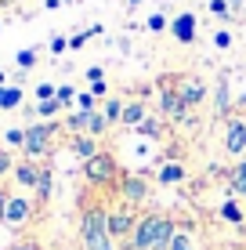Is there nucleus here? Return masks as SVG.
<instances>
[{"instance_id": "aec40b11", "label": "nucleus", "mask_w": 246, "mask_h": 250, "mask_svg": "<svg viewBox=\"0 0 246 250\" xmlns=\"http://www.w3.org/2000/svg\"><path fill=\"white\" fill-rule=\"evenodd\" d=\"M101 113H105V120H109V124H120V120H123V102H120V98H109Z\"/></svg>"}, {"instance_id": "dca6fc26", "label": "nucleus", "mask_w": 246, "mask_h": 250, "mask_svg": "<svg viewBox=\"0 0 246 250\" xmlns=\"http://www.w3.org/2000/svg\"><path fill=\"white\" fill-rule=\"evenodd\" d=\"M22 105V87L19 83H11V87H0V109H19Z\"/></svg>"}, {"instance_id": "1a4fd4ad", "label": "nucleus", "mask_w": 246, "mask_h": 250, "mask_svg": "<svg viewBox=\"0 0 246 250\" xmlns=\"http://www.w3.org/2000/svg\"><path fill=\"white\" fill-rule=\"evenodd\" d=\"M40 170H44V167H40L37 160H19L11 174H15V182H19L22 188H37V182H40Z\"/></svg>"}, {"instance_id": "2f4dec72", "label": "nucleus", "mask_w": 246, "mask_h": 250, "mask_svg": "<svg viewBox=\"0 0 246 250\" xmlns=\"http://www.w3.org/2000/svg\"><path fill=\"white\" fill-rule=\"evenodd\" d=\"M55 98H58V102H62V105H69V102L76 98V91L69 87V83H65V87H58V91H55Z\"/></svg>"}, {"instance_id": "4c0bfd02", "label": "nucleus", "mask_w": 246, "mask_h": 250, "mask_svg": "<svg viewBox=\"0 0 246 250\" xmlns=\"http://www.w3.org/2000/svg\"><path fill=\"white\" fill-rule=\"evenodd\" d=\"M7 200H11V196H7L4 188H0V221H4V214H7Z\"/></svg>"}, {"instance_id": "412c9836", "label": "nucleus", "mask_w": 246, "mask_h": 250, "mask_svg": "<svg viewBox=\"0 0 246 250\" xmlns=\"http://www.w3.org/2000/svg\"><path fill=\"white\" fill-rule=\"evenodd\" d=\"M221 218H225V221H232V225H243V207L235 203V200H228V203L221 207Z\"/></svg>"}, {"instance_id": "6e6552de", "label": "nucleus", "mask_w": 246, "mask_h": 250, "mask_svg": "<svg viewBox=\"0 0 246 250\" xmlns=\"http://www.w3.org/2000/svg\"><path fill=\"white\" fill-rule=\"evenodd\" d=\"M120 196H123V203L131 207V203H141L149 196V182L145 178H138V174H127L123 182H120Z\"/></svg>"}, {"instance_id": "2eb2a0df", "label": "nucleus", "mask_w": 246, "mask_h": 250, "mask_svg": "<svg viewBox=\"0 0 246 250\" xmlns=\"http://www.w3.org/2000/svg\"><path fill=\"white\" fill-rule=\"evenodd\" d=\"M174 221L167 214H159V229H156V239H152V250H170V239H174Z\"/></svg>"}, {"instance_id": "5701e85b", "label": "nucleus", "mask_w": 246, "mask_h": 250, "mask_svg": "<svg viewBox=\"0 0 246 250\" xmlns=\"http://www.w3.org/2000/svg\"><path fill=\"white\" fill-rule=\"evenodd\" d=\"M170 250H196V239H192V232H174Z\"/></svg>"}, {"instance_id": "0eeeda50", "label": "nucleus", "mask_w": 246, "mask_h": 250, "mask_svg": "<svg viewBox=\"0 0 246 250\" xmlns=\"http://www.w3.org/2000/svg\"><path fill=\"white\" fill-rule=\"evenodd\" d=\"M33 218V203L25 200V196H11L7 200V214H4V225H11V229H19L25 225V221Z\"/></svg>"}, {"instance_id": "58836bf2", "label": "nucleus", "mask_w": 246, "mask_h": 250, "mask_svg": "<svg viewBox=\"0 0 246 250\" xmlns=\"http://www.w3.org/2000/svg\"><path fill=\"white\" fill-rule=\"evenodd\" d=\"M91 94H95V98H101V94H105V80H98V83H91Z\"/></svg>"}, {"instance_id": "f03ea898", "label": "nucleus", "mask_w": 246, "mask_h": 250, "mask_svg": "<svg viewBox=\"0 0 246 250\" xmlns=\"http://www.w3.org/2000/svg\"><path fill=\"white\" fill-rule=\"evenodd\" d=\"M58 131V124H33V127H25V145H22V152H25V160H40V156H47V149H51V134Z\"/></svg>"}, {"instance_id": "b1692460", "label": "nucleus", "mask_w": 246, "mask_h": 250, "mask_svg": "<svg viewBox=\"0 0 246 250\" xmlns=\"http://www.w3.org/2000/svg\"><path fill=\"white\" fill-rule=\"evenodd\" d=\"M232 192H239V196H246V160L235 167V174H232Z\"/></svg>"}, {"instance_id": "a211bd4d", "label": "nucleus", "mask_w": 246, "mask_h": 250, "mask_svg": "<svg viewBox=\"0 0 246 250\" xmlns=\"http://www.w3.org/2000/svg\"><path fill=\"white\" fill-rule=\"evenodd\" d=\"M185 182V167L181 163H167V167H159V185H177Z\"/></svg>"}, {"instance_id": "bb28decb", "label": "nucleus", "mask_w": 246, "mask_h": 250, "mask_svg": "<svg viewBox=\"0 0 246 250\" xmlns=\"http://www.w3.org/2000/svg\"><path fill=\"white\" fill-rule=\"evenodd\" d=\"M138 134H145V138H159V120H152V116H149L145 124L138 127Z\"/></svg>"}, {"instance_id": "7c9ffc66", "label": "nucleus", "mask_w": 246, "mask_h": 250, "mask_svg": "<svg viewBox=\"0 0 246 250\" xmlns=\"http://www.w3.org/2000/svg\"><path fill=\"white\" fill-rule=\"evenodd\" d=\"M33 62H37V51H19V69H22V73H25Z\"/></svg>"}, {"instance_id": "4be33fe9", "label": "nucleus", "mask_w": 246, "mask_h": 250, "mask_svg": "<svg viewBox=\"0 0 246 250\" xmlns=\"http://www.w3.org/2000/svg\"><path fill=\"white\" fill-rule=\"evenodd\" d=\"M51 188H55V174L44 167V170H40V182H37V196H40V200H47Z\"/></svg>"}, {"instance_id": "f3484780", "label": "nucleus", "mask_w": 246, "mask_h": 250, "mask_svg": "<svg viewBox=\"0 0 246 250\" xmlns=\"http://www.w3.org/2000/svg\"><path fill=\"white\" fill-rule=\"evenodd\" d=\"M83 131H87L91 138H101V134L109 131V120H105V113H98V109H95V113H87V127H83Z\"/></svg>"}, {"instance_id": "a878e982", "label": "nucleus", "mask_w": 246, "mask_h": 250, "mask_svg": "<svg viewBox=\"0 0 246 250\" xmlns=\"http://www.w3.org/2000/svg\"><path fill=\"white\" fill-rule=\"evenodd\" d=\"M4 142L15 145V149H22V145H25V131H22V127H7V131H4Z\"/></svg>"}, {"instance_id": "f8f14e48", "label": "nucleus", "mask_w": 246, "mask_h": 250, "mask_svg": "<svg viewBox=\"0 0 246 250\" xmlns=\"http://www.w3.org/2000/svg\"><path fill=\"white\" fill-rule=\"evenodd\" d=\"M177 94H181V102L192 109V105H199V102L207 98V83L203 80H185L181 87H177Z\"/></svg>"}, {"instance_id": "c756f323", "label": "nucleus", "mask_w": 246, "mask_h": 250, "mask_svg": "<svg viewBox=\"0 0 246 250\" xmlns=\"http://www.w3.org/2000/svg\"><path fill=\"white\" fill-rule=\"evenodd\" d=\"M210 11L221 15V19H228V15H232V7H228V0H210Z\"/></svg>"}, {"instance_id": "6ab92c4d", "label": "nucleus", "mask_w": 246, "mask_h": 250, "mask_svg": "<svg viewBox=\"0 0 246 250\" xmlns=\"http://www.w3.org/2000/svg\"><path fill=\"white\" fill-rule=\"evenodd\" d=\"M228 105H232V102H228V76H221V80H217V91H214V109L225 116Z\"/></svg>"}, {"instance_id": "c85d7f7f", "label": "nucleus", "mask_w": 246, "mask_h": 250, "mask_svg": "<svg viewBox=\"0 0 246 250\" xmlns=\"http://www.w3.org/2000/svg\"><path fill=\"white\" fill-rule=\"evenodd\" d=\"M11 170H15L11 152H7V149H0V178H4V174H11Z\"/></svg>"}, {"instance_id": "72a5a7b5", "label": "nucleus", "mask_w": 246, "mask_h": 250, "mask_svg": "<svg viewBox=\"0 0 246 250\" xmlns=\"http://www.w3.org/2000/svg\"><path fill=\"white\" fill-rule=\"evenodd\" d=\"M145 25H149L152 33H159V29H167V19H163V15H152V19H149Z\"/></svg>"}, {"instance_id": "20e7f679", "label": "nucleus", "mask_w": 246, "mask_h": 250, "mask_svg": "<svg viewBox=\"0 0 246 250\" xmlns=\"http://www.w3.org/2000/svg\"><path fill=\"white\" fill-rule=\"evenodd\" d=\"M156 229H159V214H145V218H138V225H134V232H131L127 250H152Z\"/></svg>"}, {"instance_id": "4468645a", "label": "nucleus", "mask_w": 246, "mask_h": 250, "mask_svg": "<svg viewBox=\"0 0 246 250\" xmlns=\"http://www.w3.org/2000/svg\"><path fill=\"white\" fill-rule=\"evenodd\" d=\"M145 120H149L145 102H127V105H123V120H120L123 127H141Z\"/></svg>"}, {"instance_id": "473e14b6", "label": "nucleus", "mask_w": 246, "mask_h": 250, "mask_svg": "<svg viewBox=\"0 0 246 250\" xmlns=\"http://www.w3.org/2000/svg\"><path fill=\"white\" fill-rule=\"evenodd\" d=\"M55 91H58V87H51V83H40V87H37V102H51V98H55Z\"/></svg>"}, {"instance_id": "7ed1b4c3", "label": "nucleus", "mask_w": 246, "mask_h": 250, "mask_svg": "<svg viewBox=\"0 0 246 250\" xmlns=\"http://www.w3.org/2000/svg\"><path fill=\"white\" fill-rule=\"evenodd\" d=\"M83 178H87L91 185H105L116 178V160L109 156V152H98V156H91L83 163Z\"/></svg>"}, {"instance_id": "423d86ee", "label": "nucleus", "mask_w": 246, "mask_h": 250, "mask_svg": "<svg viewBox=\"0 0 246 250\" xmlns=\"http://www.w3.org/2000/svg\"><path fill=\"white\" fill-rule=\"evenodd\" d=\"M138 225V218L131 214V207H116V210H109V236L113 239H127Z\"/></svg>"}, {"instance_id": "f257e3e1", "label": "nucleus", "mask_w": 246, "mask_h": 250, "mask_svg": "<svg viewBox=\"0 0 246 250\" xmlns=\"http://www.w3.org/2000/svg\"><path fill=\"white\" fill-rule=\"evenodd\" d=\"M80 239L87 250H116V239L109 236V210H87L80 221Z\"/></svg>"}, {"instance_id": "a19ab883", "label": "nucleus", "mask_w": 246, "mask_h": 250, "mask_svg": "<svg viewBox=\"0 0 246 250\" xmlns=\"http://www.w3.org/2000/svg\"><path fill=\"white\" fill-rule=\"evenodd\" d=\"M65 4H69V0H65Z\"/></svg>"}, {"instance_id": "f704fd0d", "label": "nucleus", "mask_w": 246, "mask_h": 250, "mask_svg": "<svg viewBox=\"0 0 246 250\" xmlns=\"http://www.w3.org/2000/svg\"><path fill=\"white\" fill-rule=\"evenodd\" d=\"M65 47H69V40H65V37H55V40H51V51H55V55H62Z\"/></svg>"}, {"instance_id": "c9c22d12", "label": "nucleus", "mask_w": 246, "mask_h": 250, "mask_svg": "<svg viewBox=\"0 0 246 250\" xmlns=\"http://www.w3.org/2000/svg\"><path fill=\"white\" fill-rule=\"evenodd\" d=\"M214 44H217V47H228V44H232V37H228V33L221 29V33H217V37H214Z\"/></svg>"}, {"instance_id": "ea45409f", "label": "nucleus", "mask_w": 246, "mask_h": 250, "mask_svg": "<svg viewBox=\"0 0 246 250\" xmlns=\"http://www.w3.org/2000/svg\"><path fill=\"white\" fill-rule=\"evenodd\" d=\"M228 7H243V0H228Z\"/></svg>"}, {"instance_id": "cd10ccee", "label": "nucleus", "mask_w": 246, "mask_h": 250, "mask_svg": "<svg viewBox=\"0 0 246 250\" xmlns=\"http://www.w3.org/2000/svg\"><path fill=\"white\" fill-rule=\"evenodd\" d=\"M65 127H69V131H83V127H87V113H73L65 120Z\"/></svg>"}, {"instance_id": "e433bc0d", "label": "nucleus", "mask_w": 246, "mask_h": 250, "mask_svg": "<svg viewBox=\"0 0 246 250\" xmlns=\"http://www.w3.org/2000/svg\"><path fill=\"white\" fill-rule=\"evenodd\" d=\"M101 76H105V73H101V65H95V69H87V80H91V83H98Z\"/></svg>"}, {"instance_id": "9b49d317", "label": "nucleus", "mask_w": 246, "mask_h": 250, "mask_svg": "<svg viewBox=\"0 0 246 250\" xmlns=\"http://www.w3.org/2000/svg\"><path fill=\"white\" fill-rule=\"evenodd\" d=\"M170 33L177 40H181V44H192V40H196V15H177V19L170 22Z\"/></svg>"}, {"instance_id": "393cba45", "label": "nucleus", "mask_w": 246, "mask_h": 250, "mask_svg": "<svg viewBox=\"0 0 246 250\" xmlns=\"http://www.w3.org/2000/svg\"><path fill=\"white\" fill-rule=\"evenodd\" d=\"M58 109H62V102L58 98H51V102H37V116H44V120H51L58 113Z\"/></svg>"}, {"instance_id": "ddd939ff", "label": "nucleus", "mask_w": 246, "mask_h": 250, "mask_svg": "<svg viewBox=\"0 0 246 250\" xmlns=\"http://www.w3.org/2000/svg\"><path fill=\"white\" fill-rule=\"evenodd\" d=\"M69 149H73L83 163H87L91 156H98V138H91V134H76L73 142H69Z\"/></svg>"}, {"instance_id": "9d476101", "label": "nucleus", "mask_w": 246, "mask_h": 250, "mask_svg": "<svg viewBox=\"0 0 246 250\" xmlns=\"http://www.w3.org/2000/svg\"><path fill=\"white\" fill-rule=\"evenodd\" d=\"M159 109H163V113L170 116V120H185V113H189V105L181 102V94L170 91V87L159 91Z\"/></svg>"}, {"instance_id": "39448f33", "label": "nucleus", "mask_w": 246, "mask_h": 250, "mask_svg": "<svg viewBox=\"0 0 246 250\" xmlns=\"http://www.w3.org/2000/svg\"><path fill=\"white\" fill-rule=\"evenodd\" d=\"M225 152L228 156H243L246 152V120L243 116H232L225 127Z\"/></svg>"}]
</instances>
